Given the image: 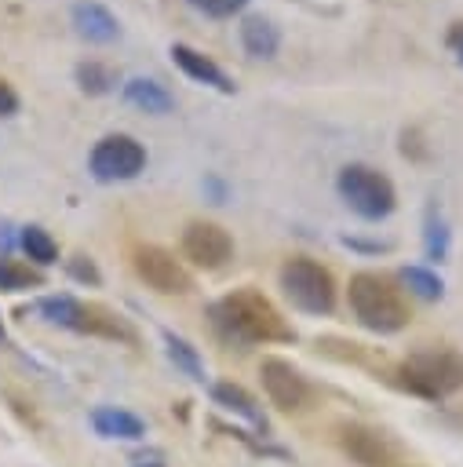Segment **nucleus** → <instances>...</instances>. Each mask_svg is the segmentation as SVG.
Returning <instances> with one entry per match:
<instances>
[{
  "label": "nucleus",
  "instance_id": "obj_23",
  "mask_svg": "<svg viewBox=\"0 0 463 467\" xmlns=\"http://www.w3.org/2000/svg\"><path fill=\"white\" fill-rule=\"evenodd\" d=\"M445 244H448V234H445V223L434 215V208H430V215H427V252H430V259H441L445 255Z\"/></svg>",
  "mask_w": 463,
  "mask_h": 467
},
{
  "label": "nucleus",
  "instance_id": "obj_7",
  "mask_svg": "<svg viewBox=\"0 0 463 467\" xmlns=\"http://www.w3.org/2000/svg\"><path fill=\"white\" fill-rule=\"evenodd\" d=\"M87 168L98 182H128L135 179L142 168H146V150L139 139L117 131V135H102L95 146H91V157H87Z\"/></svg>",
  "mask_w": 463,
  "mask_h": 467
},
{
  "label": "nucleus",
  "instance_id": "obj_28",
  "mask_svg": "<svg viewBox=\"0 0 463 467\" xmlns=\"http://www.w3.org/2000/svg\"><path fill=\"white\" fill-rule=\"evenodd\" d=\"M0 339H4V321H0Z\"/></svg>",
  "mask_w": 463,
  "mask_h": 467
},
{
  "label": "nucleus",
  "instance_id": "obj_4",
  "mask_svg": "<svg viewBox=\"0 0 463 467\" xmlns=\"http://www.w3.org/2000/svg\"><path fill=\"white\" fill-rule=\"evenodd\" d=\"M36 314H44V321L62 325V328H73V332L135 343V332L113 310H106L98 303H84V299H73V296H47V299L36 303Z\"/></svg>",
  "mask_w": 463,
  "mask_h": 467
},
{
  "label": "nucleus",
  "instance_id": "obj_20",
  "mask_svg": "<svg viewBox=\"0 0 463 467\" xmlns=\"http://www.w3.org/2000/svg\"><path fill=\"white\" fill-rule=\"evenodd\" d=\"M77 84H80V91H87V95H106V91H113L117 73H113L109 66L87 58V62L77 66Z\"/></svg>",
  "mask_w": 463,
  "mask_h": 467
},
{
  "label": "nucleus",
  "instance_id": "obj_18",
  "mask_svg": "<svg viewBox=\"0 0 463 467\" xmlns=\"http://www.w3.org/2000/svg\"><path fill=\"white\" fill-rule=\"evenodd\" d=\"M18 244H22L26 259H29V266H51V263H58V244H55V237H51L44 226H36V223L22 226Z\"/></svg>",
  "mask_w": 463,
  "mask_h": 467
},
{
  "label": "nucleus",
  "instance_id": "obj_15",
  "mask_svg": "<svg viewBox=\"0 0 463 467\" xmlns=\"http://www.w3.org/2000/svg\"><path fill=\"white\" fill-rule=\"evenodd\" d=\"M241 44H244V51L252 58H273L277 55V44H281V33H277V26L270 18L248 15L241 22Z\"/></svg>",
  "mask_w": 463,
  "mask_h": 467
},
{
  "label": "nucleus",
  "instance_id": "obj_11",
  "mask_svg": "<svg viewBox=\"0 0 463 467\" xmlns=\"http://www.w3.org/2000/svg\"><path fill=\"white\" fill-rule=\"evenodd\" d=\"M339 445L346 449V456L361 467H386L394 463V445L376 431V427H361V423H350L339 431Z\"/></svg>",
  "mask_w": 463,
  "mask_h": 467
},
{
  "label": "nucleus",
  "instance_id": "obj_12",
  "mask_svg": "<svg viewBox=\"0 0 463 467\" xmlns=\"http://www.w3.org/2000/svg\"><path fill=\"white\" fill-rule=\"evenodd\" d=\"M171 58H175V66L190 77V80H197V84H208V88H215V91H222V95H230L237 84L222 73V66L219 62H211L204 51H197V47H190V44H171Z\"/></svg>",
  "mask_w": 463,
  "mask_h": 467
},
{
  "label": "nucleus",
  "instance_id": "obj_21",
  "mask_svg": "<svg viewBox=\"0 0 463 467\" xmlns=\"http://www.w3.org/2000/svg\"><path fill=\"white\" fill-rule=\"evenodd\" d=\"M401 281H405L408 292H416L419 299H441V292H445L441 277H437L434 270H427V266H405V270H401Z\"/></svg>",
  "mask_w": 463,
  "mask_h": 467
},
{
  "label": "nucleus",
  "instance_id": "obj_8",
  "mask_svg": "<svg viewBox=\"0 0 463 467\" xmlns=\"http://www.w3.org/2000/svg\"><path fill=\"white\" fill-rule=\"evenodd\" d=\"M131 266H135V274H139L153 292H160V296H186V292L193 288L190 270H186L168 248H160V244H139V248L131 252Z\"/></svg>",
  "mask_w": 463,
  "mask_h": 467
},
{
  "label": "nucleus",
  "instance_id": "obj_6",
  "mask_svg": "<svg viewBox=\"0 0 463 467\" xmlns=\"http://www.w3.org/2000/svg\"><path fill=\"white\" fill-rule=\"evenodd\" d=\"M281 288L306 314H332V306H335V281H332L328 266H321L306 255H292L281 266Z\"/></svg>",
  "mask_w": 463,
  "mask_h": 467
},
{
  "label": "nucleus",
  "instance_id": "obj_10",
  "mask_svg": "<svg viewBox=\"0 0 463 467\" xmlns=\"http://www.w3.org/2000/svg\"><path fill=\"white\" fill-rule=\"evenodd\" d=\"M259 376H262L266 398H270L277 409H284V412L306 409V401H310V383L303 379V372H299L292 361H284V358H262Z\"/></svg>",
  "mask_w": 463,
  "mask_h": 467
},
{
  "label": "nucleus",
  "instance_id": "obj_29",
  "mask_svg": "<svg viewBox=\"0 0 463 467\" xmlns=\"http://www.w3.org/2000/svg\"><path fill=\"white\" fill-rule=\"evenodd\" d=\"M146 467H160V463H146Z\"/></svg>",
  "mask_w": 463,
  "mask_h": 467
},
{
  "label": "nucleus",
  "instance_id": "obj_9",
  "mask_svg": "<svg viewBox=\"0 0 463 467\" xmlns=\"http://www.w3.org/2000/svg\"><path fill=\"white\" fill-rule=\"evenodd\" d=\"M182 252L193 266L201 270H219L226 266V259L233 255V241L230 234L219 226V223H208V219H193L186 223L182 230Z\"/></svg>",
  "mask_w": 463,
  "mask_h": 467
},
{
  "label": "nucleus",
  "instance_id": "obj_19",
  "mask_svg": "<svg viewBox=\"0 0 463 467\" xmlns=\"http://www.w3.org/2000/svg\"><path fill=\"white\" fill-rule=\"evenodd\" d=\"M40 285H44V274L36 266L0 255V292H29V288H40Z\"/></svg>",
  "mask_w": 463,
  "mask_h": 467
},
{
  "label": "nucleus",
  "instance_id": "obj_25",
  "mask_svg": "<svg viewBox=\"0 0 463 467\" xmlns=\"http://www.w3.org/2000/svg\"><path fill=\"white\" fill-rule=\"evenodd\" d=\"M69 274H73L77 281H87V285H98V270H95V263H91L87 255H73V259H69Z\"/></svg>",
  "mask_w": 463,
  "mask_h": 467
},
{
  "label": "nucleus",
  "instance_id": "obj_1",
  "mask_svg": "<svg viewBox=\"0 0 463 467\" xmlns=\"http://www.w3.org/2000/svg\"><path fill=\"white\" fill-rule=\"evenodd\" d=\"M211 325L230 339V343H284L292 339V328L277 314V306L255 292V288H233L211 306Z\"/></svg>",
  "mask_w": 463,
  "mask_h": 467
},
{
  "label": "nucleus",
  "instance_id": "obj_22",
  "mask_svg": "<svg viewBox=\"0 0 463 467\" xmlns=\"http://www.w3.org/2000/svg\"><path fill=\"white\" fill-rule=\"evenodd\" d=\"M164 343H168V354H171V361L179 365V368H186L193 379H204V368H201V358H197V350L186 343V339H179V336H171V332H164Z\"/></svg>",
  "mask_w": 463,
  "mask_h": 467
},
{
  "label": "nucleus",
  "instance_id": "obj_24",
  "mask_svg": "<svg viewBox=\"0 0 463 467\" xmlns=\"http://www.w3.org/2000/svg\"><path fill=\"white\" fill-rule=\"evenodd\" d=\"M197 11H204V15H211V18H230V15H237V11H244V4L248 0H190Z\"/></svg>",
  "mask_w": 463,
  "mask_h": 467
},
{
  "label": "nucleus",
  "instance_id": "obj_17",
  "mask_svg": "<svg viewBox=\"0 0 463 467\" xmlns=\"http://www.w3.org/2000/svg\"><path fill=\"white\" fill-rule=\"evenodd\" d=\"M124 99H128L131 106L146 109V113H168V109H171V95H168V88L157 84V80H146V77L128 80V84H124Z\"/></svg>",
  "mask_w": 463,
  "mask_h": 467
},
{
  "label": "nucleus",
  "instance_id": "obj_3",
  "mask_svg": "<svg viewBox=\"0 0 463 467\" xmlns=\"http://www.w3.org/2000/svg\"><path fill=\"white\" fill-rule=\"evenodd\" d=\"M394 383L416 398L427 401H441L448 394H456L463 387V354L448 350V347H423L412 350L397 368H394Z\"/></svg>",
  "mask_w": 463,
  "mask_h": 467
},
{
  "label": "nucleus",
  "instance_id": "obj_16",
  "mask_svg": "<svg viewBox=\"0 0 463 467\" xmlns=\"http://www.w3.org/2000/svg\"><path fill=\"white\" fill-rule=\"evenodd\" d=\"M211 398H215L222 409L237 412V416H244L248 423H255V427H262V431H266V416H262V409L255 405V398H252V394H248L241 383L222 379V383H215V387H211Z\"/></svg>",
  "mask_w": 463,
  "mask_h": 467
},
{
  "label": "nucleus",
  "instance_id": "obj_14",
  "mask_svg": "<svg viewBox=\"0 0 463 467\" xmlns=\"http://www.w3.org/2000/svg\"><path fill=\"white\" fill-rule=\"evenodd\" d=\"M91 427H95V434H102V438H117V441H139V438L146 434V423H142L135 412L117 409V405H102V409H95V412H91Z\"/></svg>",
  "mask_w": 463,
  "mask_h": 467
},
{
  "label": "nucleus",
  "instance_id": "obj_2",
  "mask_svg": "<svg viewBox=\"0 0 463 467\" xmlns=\"http://www.w3.org/2000/svg\"><path fill=\"white\" fill-rule=\"evenodd\" d=\"M346 303L354 310V317L368 328V332H379V336H390V332H401L408 325V303L401 296V288L383 277V274H372V270H361L350 277L346 285Z\"/></svg>",
  "mask_w": 463,
  "mask_h": 467
},
{
  "label": "nucleus",
  "instance_id": "obj_5",
  "mask_svg": "<svg viewBox=\"0 0 463 467\" xmlns=\"http://www.w3.org/2000/svg\"><path fill=\"white\" fill-rule=\"evenodd\" d=\"M339 186V197L350 204V212H357L361 219H386L397 204V193H394V182L372 168V164H346L335 179Z\"/></svg>",
  "mask_w": 463,
  "mask_h": 467
},
{
  "label": "nucleus",
  "instance_id": "obj_26",
  "mask_svg": "<svg viewBox=\"0 0 463 467\" xmlns=\"http://www.w3.org/2000/svg\"><path fill=\"white\" fill-rule=\"evenodd\" d=\"M15 113H18V95H15V88L0 77V120L15 117Z\"/></svg>",
  "mask_w": 463,
  "mask_h": 467
},
{
  "label": "nucleus",
  "instance_id": "obj_13",
  "mask_svg": "<svg viewBox=\"0 0 463 467\" xmlns=\"http://www.w3.org/2000/svg\"><path fill=\"white\" fill-rule=\"evenodd\" d=\"M73 26H77L80 36H87V40H95V44H109V40H117V33H120V26H117V18L109 15V7H102V4H95V0H80V4L73 7Z\"/></svg>",
  "mask_w": 463,
  "mask_h": 467
},
{
  "label": "nucleus",
  "instance_id": "obj_27",
  "mask_svg": "<svg viewBox=\"0 0 463 467\" xmlns=\"http://www.w3.org/2000/svg\"><path fill=\"white\" fill-rule=\"evenodd\" d=\"M448 47L456 51V58H459V66H463V22H452V29H448Z\"/></svg>",
  "mask_w": 463,
  "mask_h": 467
}]
</instances>
